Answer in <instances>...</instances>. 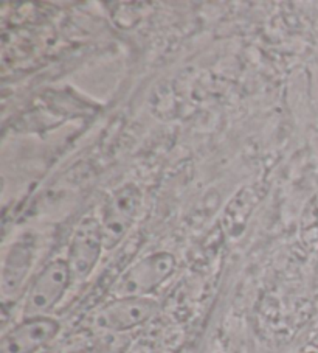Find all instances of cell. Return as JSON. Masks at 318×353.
<instances>
[{
  "instance_id": "6da1fadb",
  "label": "cell",
  "mask_w": 318,
  "mask_h": 353,
  "mask_svg": "<svg viewBox=\"0 0 318 353\" xmlns=\"http://www.w3.org/2000/svg\"><path fill=\"white\" fill-rule=\"evenodd\" d=\"M176 266V257L169 252L146 255L121 274L114 283L112 293L115 297H149L173 276Z\"/></svg>"
},
{
  "instance_id": "7a4b0ae2",
  "label": "cell",
  "mask_w": 318,
  "mask_h": 353,
  "mask_svg": "<svg viewBox=\"0 0 318 353\" xmlns=\"http://www.w3.org/2000/svg\"><path fill=\"white\" fill-rule=\"evenodd\" d=\"M140 207L142 192L134 184L121 185L109 196L100 220L106 251L117 248L129 234L138 216Z\"/></svg>"
},
{
  "instance_id": "3957f363",
  "label": "cell",
  "mask_w": 318,
  "mask_h": 353,
  "mask_svg": "<svg viewBox=\"0 0 318 353\" xmlns=\"http://www.w3.org/2000/svg\"><path fill=\"white\" fill-rule=\"evenodd\" d=\"M72 272L63 259L52 260L44 266L30 287L23 305L25 318L47 316L63 299L72 283Z\"/></svg>"
},
{
  "instance_id": "277c9868",
  "label": "cell",
  "mask_w": 318,
  "mask_h": 353,
  "mask_svg": "<svg viewBox=\"0 0 318 353\" xmlns=\"http://www.w3.org/2000/svg\"><path fill=\"white\" fill-rule=\"evenodd\" d=\"M104 249L101 224L94 216H85L79 221L70 236L67 265L73 280L87 279L101 259Z\"/></svg>"
},
{
  "instance_id": "5b68a950",
  "label": "cell",
  "mask_w": 318,
  "mask_h": 353,
  "mask_svg": "<svg viewBox=\"0 0 318 353\" xmlns=\"http://www.w3.org/2000/svg\"><path fill=\"white\" fill-rule=\"evenodd\" d=\"M160 310V303L151 297H115L95 316V325L101 330L121 333L151 321Z\"/></svg>"
},
{
  "instance_id": "8992f818",
  "label": "cell",
  "mask_w": 318,
  "mask_h": 353,
  "mask_svg": "<svg viewBox=\"0 0 318 353\" xmlns=\"http://www.w3.org/2000/svg\"><path fill=\"white\" fill-rule=\"evenodd\" d=\"M61 324L50 316L25 318L0 341V353H36L58 336Z\"/></svg>"
},
{
  "instance_id": "52a82bcc",
  "label": "cell",
  "mask_w": 318,
  "mask_h": 353,
  "mask_svg": "<svg viewBox=\"0 0 318 353\" xmlns=\"http://www.w3.org/2000/svg\"><path fill=\"white\" fill-rule=\"evenodd\" d=\"M33 259L34 245L32 240H19L10 246L2 266V294L5 299L16 296L22 290L33 266Z\"/></svg>"
},
{
  "instance_id": "ba28073f",
  "label": "cell",
  "mask_w": 318,
  "mask_h": 353,
  "mask_svg": "<svg viewBox=\"0 0 318 353\" xmlns=\"http://www.w3.org/2000/svg\"><path fill=\"white\" fill-rule=\"evenodd\" d=\"M308 353H317V352H308Z\"/></svg>"
},
{
  "instance_id": "9c48e42d",
  "label": "cell",
  "mask_w": 318,
  "mask_h": 353,
  "mask_svg": "<svg viewBox=\"0 0 318 353\" xmlns=\"http://www.w3.org/2000/svg\"><path fill=\"white\" fill-rule=\"evenodd\" d=\"M215 353H222V352H215Z\"/></svg>"
}]
</instances>
